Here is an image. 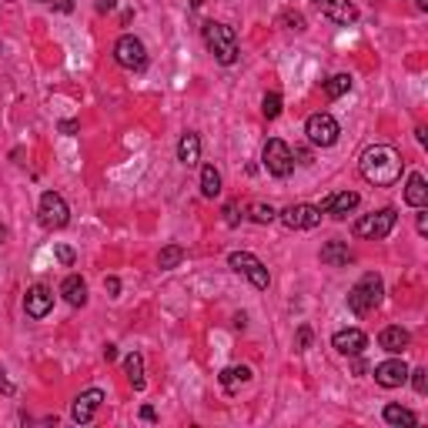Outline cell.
I'll return each mask as SVG.
<instances>
[{"mask_svg":"<svg viewBox=\"0 0 428 428\" xmlns=\"http://www.w3.org/2000/svg\"><path fill=\"white\" fill-rule=\"evenodd\" d=\"M218 382H221V388L228 391V395H234L241 385L251 382V368H248V365H231V368H224V372L218 375Z\"/></svg>","mask_w":428,"mask_h":428,"instance_id":"20","label":"cell"},{"mask_svg":"<svg viewBox=\"0 0 428 428\" xmlns=\"http://www.w3.org/2000/svg\"><path fill=\"white\" fill-rule=\"evenodd\" d=\"M248 218H251L255 224H271L275 218H278V211H275L271 205H264V201H251V205H248Z\"/></svg>","mask_w":428,"mask_h":428,"instance_id":"28","label":"cell"},{"mask_svg":"<svg viewBox=\"0 0 428 428\" xmlns=\"http://www.w3.org/2000/svg\"><path fill=\"white\" fill-rule=\"evenodd\" d=\"M191 3H194V7H201V3H205V0H191Z\"/></svg>","mask_w":428,"mask_h":428,"instance_id":"45","label":"cell"},{"mask_svg":"<svg viewBox=\"0 0 428 428\" xmlns=\"http://www.w3.org/2000/svg\"><path fill=\"white\" fill-rule=\"evenodd\" d=\"M51 308H54V291L47 288V284H34V288H27V295H24V311L31 318H47L51 315Z\"/></svg>","mask_w":428,"mask_h":428,"instance_id":"14","label":"cell"},{"mask_svg":"<svg viewBox=\"0 0 428 428\" xmlns=\"http://www.w3.org/2000/svg\"><path fill=\"white\" fill-rule=\"evenodd\" d=\"M375 382H378L382 388H402V385L409 382V365H405L398 354H391L388 361L375 365Z\"/></svg>","mask_w":428,"mask_h":428,"instance_id":"11","label":"cell"},{"mask_svg":"<svg viewBox=\"0 0 428 428\" xmlns=\"http://www.w3.org/2000/svg\"><path fill=\"white\" fill-rule=\"evenodd\" d=\"M104 288H108V295H111V298H117V295H121V281L114 278V275H111V278H104Z\"/></svg>","mask_w":428,"mask_h":428,"instance_id":"36","label":"cell"},{"mask_svg":"<svg viewBox=\"0 0 428 428\" xmlns=\"http://www.w3.org/2000/svg\"><path fill=\"white\" fill-rule=\"evenodd\" d=\"M305 134H308V141H311L315 148H332V144H338L341 128H338V121L332 117V114L318 111L305 121Z\"/></svg>","mask_w":428,"mask_h":428,"instance_id":"9","label":"cell"},{"mask_svg":"<svg viewBox=\"0 0 428 428\" xmlns=\"http://www.w3.org/2000/svg\"><path fill=\"white\" fill-rule=\"evenodd\" d=\"M382 418H385L388 425H395V428H402V425L415 428V425H418V415H415L411 409H405V405H395V402H391V405H385Z\"/></svg>","mask_w":428,"mask_h":428,"instance_id":"22","label":"cell"},{"mask_svg":"<svg viewBox=\"0 0 428 428\" xmlns=\"http://www.w3.org/2000/svg\"><path fill=\"white\" fill-rule=\"evenodd\" d=\"M261 164L271 178H288L295 171V151L288 148L281 137H268L264 151H261Z\"/></svg>","mask_w":428,"mask_h":428,"instance_id":"4","label":"cell"},{"mask_svg":"<svg viewBox=\"0 0 428 428\" xmlns=\"http://www.w3.org/2000/svg\"><path fill=\"white\" fill-rule=\"evenodd\" d=\"M201 194L205 198H218L221 194V171L214 168V164L201 168Z\"/></svg>","mask_w":428,"mask_h":428,"instance_id":"25","label":"cell"},{"mask_svg":"<svg viewBox=\"0 0 428 428\" xmlns=\"http://www.w3.org/2000/svg\"><path fill=\"white\" fill-rule=\"evenodd\" d=\"M54 258L60 261L64 268H74L77 255H74V248H71V244H54Z\"/></svg>","mask_w":428,"mask_h":428,"instance_id":"31","label":"cell"},{"mask_svg":"<svg viewBox=\"0 0 428 428\" xmlns=\"http://www.w3.org/2000/svg\"><path fill=\"white\" fill-rule=\"evenodd\" d=\"M60 295L67 305H74V308H84L87 305V284L80 275H67V278L60 281Z\"/></svg>","mask_w":428,"mask_h":428,"instance_id":"19","label":"cell"},{"mask_svg":"<svg viewBox=\"0 0 428 428\" xmlns=\"http://www.w3.org/2000/svg\"><path fill=\"white\" fill-rule=\"evenodd\" d=\"M358 205H361V194H358V191H338V194H328L318 207H321V214H332V218L341 221V218H348Z\"/></svg>","mask_w":428,"mask_h":428,"instance_id":"13","label":"cell"},{"mask_svg":"<svg viewBox=\"0 0 428 428\" xmlns=\"http://www.w3.org/2000/svg\"><path fill=\"white\" fill-rule=\"evenodd\" d=\"M405 205H411V207L428 205V185L422 174H411L409 178V185H405Z\"/></svg>","mask_w":428,"mask_h":428,"instance_id":"23","label":"cell"},{"mask_svg":"<svg viewBox=\"0 0 428 428\" xmlns=\"http://www.w3.org/2000/svg\"><path fill=\"white\" fill-rule=\"evenodd\" d=\"M205 44L211 47L214 60L224 64V67H231V64L238 60V34H234V27L218 24V20H207L205 24Z\"/></svg>","mask_w":428,"mask_h":428,"instance_id":"3","label":"cell"},{"mask_svg":"<svg viewBox=\"0 0 428 428\" xmlns=\"http://www.w3.org/2000/svg\"><path fill=\"white\" fill-rule=\"evenodd\" d=\"M181 261H185V248H181V244H168V248H161V255H157V268H161V271H174Z\"/></svg>","mask_w":428,"mask_h":428,"instance_id":"26","label":"cell"},{"mask_svg":"<svg viewBox=\"0 0 428 428\" xmlns=\"http://www.w3.org/2000/svg\"><path fill=\"white\" fill-rule=\"evenodd\" d=\"M141 418H144V422H157V411L151 409V405H144V409H141Z\"/></svg>","mask_w":428,"mask_h":428,"instance_id":"39","label":"cell"},{"mask_svg":"<svg viewBox=\"0 0 428 428\" xmlns=\"http://www.w3.org/2000/svg\"><path fill=\"white\" fill-rule=\"evenodd\" d=\"M415 7H418V10L425 14V10H428V0H415Z\"/></svg>","mask_w":428,"mask_h":428,"instance_id":"43","label":"cell"},{"mask_svg":"<svg viewBox=\"0 0 428 428\" xmlns=\"http://www.w3.org/2000/svg\"><path fill=\"white\" fill-rule=\"evenodd\" d=\"M261 111H264V117L268 121H275L281 114V94L278 91H268L264 94V101H261Z\"/></svg>","mask_w":428,"mask_h":428,"instance_id":"29","label":"cell"},{"mask_svg":"<svg viewBox=\"0 0 428 428\" xmlns=\"http://www.w3.org/2000/svg\"><path fill=\"white\" fill-rule=\"evenodd\" d=\"M3 238H7V228H3V224H0V241H3Z\"/></svg>","mask_w":428,"mask_h":428,"instance_id":"44","label":"cell"},{"mask_svg":"<svg viewBox=\"0 0 428 428\" xmlns=\"http://www.w3.org/2000/svg\"><path fill=\"white\" fill-rule=\"evenodd\" d=\"M238 221H241V218H238V205H228V207H224V224H228V228H234Z\"/></svg>","mask_w":428,"mask_h":428,"instance_id":"34","label":"cell"},{"mask_svg":"<svg viewBox=\"0 0 428 428\" xmlns=\"http://www.w3.org/2000/svg\"><path fill=\"white\" fill-rule=\"evenodd\" d=\"M281 20L288 24V31H298V34H301V31H305V27H308V24H305V17H301V14H284V17H281Z\"/></svg>","mask_w":428,"mask_h":428,"instance_id":"32","label":"cell"},{"mask_svg":"<svg viewBox=\"0 0 428 428\" xmlns=\"http://www.w3.org/2000/svg\"><path fill=\"white\" fill-rule=\"evenodd\" d=\"M332 348L338 354H345V358H358V354L368 348V335L358 332V328H341V332L332 335Z\"/></svg>","mask_w":428,"mask_h":428,"instance_id":"12","label":"cell"},{"mask_svg":"<svg viewBox=\"0 0 428 428\" xmlns=\"http://www.w3.org/2000/svg\"><path fill=\"white\" fill-rule=\"evenodd\" d=\"M0 391H3V395H14V385H10V382H3V378H0Z\"/></svg>","mask_w":428,"mask_h":428,"instance_id":"42","label":"cell"},{"mask_svg":"<svg viewBox=\"0 0 428 428\" xmlns=\"http://www.w3.org/2000/svg\"><path fill=\"white\" fill-rule=\"evenodd\" d=\"M415 228H418V234H428V211H425V207H418V218H415Z\"/></svg>","mask_w":428,"mask_h":428,"instance_id":"35","label":"cell"},{"mask_svg":"<svg viewBox=\"0 0 428 428\" xmlns=\"http://www.w3.org/2000/svg\"><path fill=\"white\" fill-rule=\"evenodd\" d=\"M352 91V74H335L325 80V94L332 97V101H338V97H345V94Z\"/></svg>","mask_w":428,"mask_h":428,"instance_id":"27","label":"cell"},{"mask_svg":"<svg viewBox=\"0 0 428 428\" xmlns=\"http://www.w3.org/2000/svg\"><path fill=\"white\" fill-rule=\"evenodd\" d=\"M178 161H181L185 168H194V164L201 161V137H198L194 130L181 134V141H178Z\"/></svg>","mask_w":428,"mask_h":428,"instance_id":"18","label":"cell"},{"mask_svg":"<svg viewBox=\"0 0 428 428\" xmlns=\"http://www.w3.org/2000/svg\"><path fill=\"white\" fill-rule=\"evenodd\" d=\"M358 171H361V178L375 187H391L398 178H402V171H405V161H402V154L391 148V144H375L361 154V161H358Z\"/></svg>","mask_w":428,"mask_h":428,"instance_id":"1","label":"cell"},{"mask_svg":"<svg viewBox=\"0 0 428 428\" xmlns=\"http://www.w3.org/2000/svg\"><path fill=\"white\" fill-rule=\"evenodd\" d=\"M60 130L64 134H77V121H60Z\"/></svg>","mask_w":428,"mask_h":428,"instance_id":"40","label":"cell"},{"mask_svg":"<svg viewBox=\"0 0 428 428\" xmlns=\"http://www.w3.org/2000/svg\"><path fill=\"white\" fill-rule=\"evenodd\" d=\"M409 382L418 395H428V372L425 368H409Z\"/></svg>","mask_w":428,"mask_h":428,"instance_id":"30","label":"cell"},{"mask_svg":"<svg viewBox=\"0 0 428 428\" xmlns=\"http://www.w3.org/2000/svg\"><path fill=\"white\" fill-rule=\"evenodd\" d=\"M114 60L128 71H144L148 67V51H144V40L134 37V34H121L114 44Z\"/></svg>","mask_w":428,"mask_h":428,"instance_id":"8","label":"cell"},{"mask_svg":"<svg viewBox=\"0 0 428 428\" xmlns=\"http://www.w3.org/2000/svg\"><path fill=\"white\" fill-rule=\"evenodd\" d=\"M228 264H231V271L244 275L258 291H268L271 275H268V268H264V261H261L258 255H251V251H231V255H228Z\"/></svg>","mask_w":428,"mask_h":428,"instance_id":"5","label":"cell"},{"mask_svg":"<svg viewBox=\"0 0 428 428\" xmlns=\"http://www.w3.org/2000/svg\"><path fill=\"white\" fill-rule=\"evenodd\" d=\"M104 358H108V361H114V358H117V348H114V345H108V348H104Z\"/></svg>","mask_w":428,"mask_h":428,"instance_id":"41","label":"cell"},{"mask_svg":"<svg viewBox=\"0 0 428 428\" xmlns=\"http://www.w3.org/2000/svg\"><path fill=\"white\" fill-rule=\"evenodd\" d=\"M94 7H97V14H111L114 7H117V0H97Z\"/></svg>","mask_w":428,"mask_h":428,"instance_id":"38","label":"cell"},{"mask_svg":"<svg viewBox=\"0 0 428 428\" xmlns=\"http://www.w3.org/2000/svg\"><path fill=\"white\" fill-rule=\"evenodd\" d=\"M101 402H104V391L101 388H87L80 391L74 398V405H71V418H74L77 425H87L94 418V411L101 409Z\"/></svg>","mask_w":428,"mask_h":428,"instance_id":"15","label":"cell"},{"mask_svg":"<svg viewBox=\"0 0 428 428\" xmlns=\"http://www.w3.org/2000/svg\"><path fill=\"white\" fill-rule=\"evenodd\" d=\"M51 7L60 10V14H71V10H74V0H51Z\"/></svg>","mask_w":428,"mask_h":428,"instance_id":"37","label":"cell"},{"mask_svg":"<svg viewBox=\"0 0 428 428\" xmlns=\"http://www.w3.org/2000/svg\"><path fill=\"white\" fill-rule=\"evenodd\" d=\"M382 298H385V281H382L378 271H368L348 291V308H352L354 315H368V311H375L382 305Z\"/></svg>","mask_w":428,"mask_h":428,"instance_id":"2","label":"cell"},{"mask_svg":"<svg viewBox=\"0 0 428 428\" xmlns=\"http://www.w3.org/2000/svg\"><path fill=\"white\" fill-rule=\"evenodd\" d=\"M318 7H321V14L328 20H335V24H354L358 20V7H354L352 0H318Z\"/></svg>","mask_w":428,"mask_h":428,"instance_id":"16","label":"cell"},{"mask_svg":"<svg viewBox=\"0 0 428 428\" xmlns=\"http://www.w3.org/2000/svg\"><path fill=\"white\" fill-rule=\"evenodd\" d=\"M124 375H128V382L134 385V391H144V358L137 352L124 358Z\"/></svg>","mask_w":428,"mask_h":428,"instance_id":"24","label":"cell"},{"mask_svg":"<svg viewBox=\"0 0 428 428\" xmlns=\"http://www.w3.org/2000/svg\"><path fill=\"white\" fill-rule=\"evenodd\" d=\"M321 264H332V268H348L352 264V251L345 241H328L321 248Z\"/></svg>","mask_w":428,"mask_h":428,"instance_id":"21","label":"cell"},{"mask_svg":"<svg viewBox=\"0 0 428 428\" xmlns=\"http://www.w3.org/2000/svg\"><path fill=\"white\" fill-rule=\"evenodd\" d=\"M378 345H382V348H385L388 354H402L411 345V335L405 332V328H402V325H388V328H382Z\"/></svg>","mask_w":428,"mask_h":428,"instance_id":"17","label":"cell"},{"mask_svg":"<svg viewBox=\"0 0 428 428\" xmlns=\"http://www.w3.org/2000/svg\"><path fill=\"white\" fill-rule=\"evenodd\" d=\"M308 345H311V328H308V325H301V328H298V352H305Z\"/></svg>","mask_w":428,"mask_h":428,"instance_id":"33","label":"cell"},{"mask_svg":"<svg viewBox=\"0 0 428 428\" xmlns=\"http://www.w3.org/2000/svg\"><path fill=\"white\" fill-rule=\"evenodd\" d=\"M395 221H398L395 207H382V211H372V214L358 218V221H354V234H358V238H368V241H382V238L391 234Z\"/></svg>","mask_w":428,"mask_h":428,"instance_id":"6","label":"cell"},{"mask_svg":"<svg viewBox=\"0 0 428 428\" xmlns=\"http://www.w3.org/2000/svg\"><path fill=\"white\" fill-rule=\"evenodd\" d=\"M40 3H51V0H40Z\"/></svg>","mask_w":428,"mask_h":428,"instance_id":"46","label":"cell"},{"mask_svg":"<svg viewBox=\"0 0 428 428\" xmlns=\"http://www.w3.org/2000/svg\"><path fill=\"white\" fill-rule=\"evenodd\" d=\"M40 224L47 228V231H60V228H67V221H71V207H67V201L57 194V191H44L40 194Z\"/></svg>","mask_w":428,"mask_h":428,"instance_id":"7","label":"cell"},{"mask_svg":"<svg viewBox=\"0 0 428 428\" xmlns=\"http://www.w3.org/2000/svg\"><path fill=\"white\" fill-rule=\"evenodd\" d=\"M278 218H281V224L291 228V231H311V228L321 224V207L318 205H291V207H284Z\"/></svg>","mask_w":428,"mask_h":428,"instance_id":"10","label":"cell"}]
</instances>
